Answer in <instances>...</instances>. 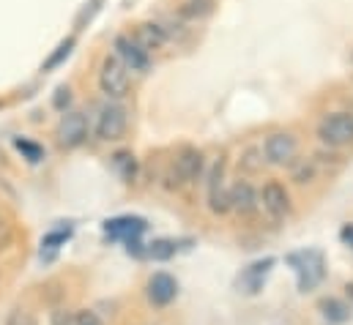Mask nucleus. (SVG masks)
<instances>
[{
	"label": "nucleus",
	"instance_id": "5701e85b",
	"mask_svg": "<svg viewBox=\"0 0 353 325\" xmlns=\"http://www.w3.org/2000/svg\"><path fill=\"white\" fill-rule=\"evenodd\" d=\"M263 162H265L263 148H261V151H258V148H247V151H244V159H241V164H244L250 172H258V169L263 167Z\"/></svg>",
	"mask_w": 353,
	"mask_h": 325
},
{
	"label": "nucleus",
	"instance_id": "dca6fc26",
	"mask_svg": "<svg viewBox=\"0 0 353 325\" xmlns=\"http://www.w3.org/2000/svg\"><path fill=\"white\" fill-rule=\"evenodd\" d=\"M321 315L329 320V323H345L351 317V306L340 298H323L321 301Z\"/></svg>",
	"mask_w": 353,
	"mask_h": 325
},
{
	"label": "nucleus",
	"instance_id": "a211bd4d",
	"mask_svg": "<svg viewBox=\"0 0 353 325\" xmlns=\"http://www.w3.org/2000/svg\"><path fill=\"white\" fill-rule=\"evenodd\" d=\"M145 249H148V260H159V262H165V260H173V257H176L178 244L176 241H170V238H159V241H151Z\"/></svg>",
	"mask_w": 353,
	"mask_h": 325
},
{
	"label": "nucleus",
	"instance_id": "6ab92c4d",
	"mask_svg": "<svg viewBox=\"0 0 353 325\" xmlns=\"http://www.w3.org/2000/svg\"><path fill=\"white\" fill-rule=\"evenodd\" d=\"M72 50H74V36L63 39V41L55 47V52H52V55L44 61V66H41V69H44V72H52V69H58V66H61V63H63V61L72 55Z\"/></svg>",
	"mask_w": 353,
	"mask_h": 325
},
{
	"label": "nucleus",
	"instance_id": "bb28decb",
	"mask_svg": "<svg viewBox=\"0 0 353 325\" xmlns=\"http://www.w3.org/2000/svg\"><path fill=\"white\" fill-rule=\"evenodd\" d=\"M52 325H74V315H69L66 309L52 312Z\"/></svg>",
	"mask_w": 353,
	"mask_h": 325
},
{
	"label": "nucleus",
	"instance_id": "423d86ee",
	"mask_svg": "<svg viewBox=\"0 0 353 325\" xmlns=\"http://www.w3.org/2000/svg\"><path fill=\"white\" fill-rule=\"evenodd\" d=\"M263 159L274 167H290L299 159V140L290 132H271L263 140Z\"/></svg>",
	"mask_w": 353,
	"mask_h": 325
},
{
	"label": "nucleus",
	"instance_id": "f3484780",
	"mask_svg": "<svg viewBox=\"0 0 353 325\" xmlns=\"http://www.w3.org/2000/svg\"><path fill=\"white\" fill-rule=\"evenodd\" d=\"M208 208L211 213L216 216H225L230 213V186H216V189H208Z\"/></svg>",
	"mask_w": 353,
	"mask_h": 325
},
{
	"label": "nucleus",
	"instance_id": "ddd939ff",
	"mask_svg": "<svg viewBox=\"0 0 353 325\" xmlns=\"http://www.w3.org/2000/svg\"><path fill=\"white\" fill-rule=\"evenodd\" d=\"M104 233L110 238L134 241L140 233H145V219H140V216H118V219L104 222Z\"/></svg>",
	"mask_w": 353,
	"mask_h": 325
},
{
	"label": "nucleus",
	"instance_id": "a878e982",
	"mask_svg": "<svg viewBox=\"0 0 353 325\" xmlns=\"http://www.w3.org/2000/svg\"><path fill=\"white\" fill-rule=\"evenodd\" d=\"M74 325H104V323H101V317L93 309H80L74 315Z\"/></svg>",
	"mask_w": 353,
	"mask_h": 325
},
{
	"label": "nucleus",
	"instance_id": "7ed1b4c3",
	"mask_svg": "<svg viewBox=\"0 0 353 325\" xmlns=\"http://www.w3.org/2000/svg\"><path fill=\"white\" fill-rule=\"evenodd\" d=\"M318 140L329 148L353 145V112H329L318 123Z\"/></svg>",
	"mask_w": 353,
	"mask_h": 325
},
{
	"label": "nucleus",
	"instance_id": "4468645a",
	"mask_svg": "<svg viewBox=\"0 0 353 325\" xmlns=\"http://www.w3.org/2000/svg\"><path fill=\"white\" fill-rule=\"evenodd\" d=\"M271 268H274V257H265V260L252 262V265L241 273V279H239V284L244 287V293H258V290L263 287L265 276H268Z\"/></svg>",
	"mask_w": 353,
	"mask_h": 325
},
{
	"label": "nucleus",
	"instance_id": "9d476101",
	"mask_svg": "<svg viewBox=\"0 0 353 325\" xmlns=\"http://www.w3.org/2000/svg\"><path fill=\"white\" fill-rule=\"evenodd\" d=\"M258 208H261V197H258L255 186L247 178L236 180L230 186V211L236 216H241V219H252L258 213Z\"/></svg>",
	"mask_w": 353,
	"mask_h": 325
},
{
	"label": "nucleus",
	"instance_id": "f257e3e1",
	"mask_svg": "<svg viewBox=\"0 0 353 325\" xmlns=\"http://www.w3.org/2000/svg\"><path fill=\"white\" fill-rule=\"evenodd\" d=\"M205 172V154L194 145H183L173 159V167H170V180L173 186L181 189V186H192L203 178Z\"/></svg>",
	"mask_w": 353,
	"mask_h": 325
},
{
	"label": "nucleus",
	"instance_id": "c85d7f7f",
	"mask_svg": "<svg viewBox=\"0 0 353 325\" xmlns=\"http://www.w3.org/2000/svg\"><path fill=\"white\" fill-rule=\"evenodd\" d=\"M343 241L353 244V227H345V230H343Z\"/></svg>",
	"mask_w": 353,
	"mask_h": 325
},
{
	"label": "nucleus",
	"instance_id": "aec40b11",
	"mask_svg": "<svg viewBox=\"0 0 353 325\" xmlns=\"http://www.w3.org/2000/svg\"><path fill=\"white\" fill-rule=\"evenodd\" d=\"M315 172H318V169H315V162H312V159H310V162H307V159H301V162L296 159V162L290 164V178H293L299 186L312 183V180H315Z\"/></svg>",
	"mask_w": 353,
	"mask_h": 325
},
{
	"label": "nucleus",
	"instance_id": "b1692460",
	"mask_svg": "<svg viewBox=\"0 0 353 325\" xmlns=\"http://www.w3.org/2000/svg\"><path fill=\"white\" fill-rule=\"evenodd\" d=\"M6 325H36V317H33V312H30V309L17 306V309H11V315H8Z\"/></svg>",
	"mask_w": 353,
	"mask_h": 325
},
{
	"label": "nucleus",
	"instance_id": "cd10ccee",
	"mask_svg": "<svg viewBox=\"0 0 353 325\" xmlns=\"http://www.w3.org/2000/svg\"><path fill=\"white\" fill-rule=\"evenodd\" d=\"M8 244H11V224L0 219V251H3Z\"/></svg>",
	"mask_w": 353,
	"mask_h": 325
},
{
	"label": "nucleus",
	"instance_id": "39448f33",
	"mask_svg": "<svg viewBox=\"0 0 353 325\" xmlns=\"http://www.w3.org/2000/svg\"><path fill=\"white\" fill-rule=\"evenodd\" d=\"M129 85H132L129 69L115 55H107L101 61V72H99V87H101V93L107 98H123L129 93Z\"/></svg>",
	"mask_w": 353,
	"mask_h": 325
},
{
	"label": "nucleus",
	"instance_id": "9b49d317",
	"mask_svg": "<svg viewBox=\"0 0 353 325\" xmlns=\"http://www.w3.org/2000/svg\"><path fill=\"white\" fill-rule=\"evenodd\" d=\"M145 295H148V301H151L157 309L170 306L178 295L176 276H170V273H165V271L154 273V276L148 279V284H145Z\"/></svg>",
	"mask_w": 353,
	"mask_h": 325
},
{
	"label": "nucleus",
	"instance_id": "2eb2a0df",
	"mask_svg": "<svg viewBox=\"0 0 353 325\" xmlns=\"http://www.w3.org/2000/svg\"><path fill=\"white\" fill-rule=\"evenodd\" d=\"M72 238V227H55L41 238V260H52L55 251Z\"/></svg>",
	"mask_w": 353,
	"mask_h": 325
},
{
	"label": "nucleus",
	"instance_id": "4be33fe9",
	"mask_svg": "<svg viewBox=\"0 0 353 325\" xmlns=\"http://www.w3.org/2000/svg\"><path fill=\"white\" fill-rule=\"evenodd\" d=\"M17 151L25 154V159H28L30 164H39L41 159H44L41 145H36V143H30V140H17Z\"/></svg>",
	"mask_w": 353,
	"mask_h": 325
},
{
	"label": "nucleus",
	"instance_id": "f03ea898",
	"mask_svg": "<svg viewBox=\"0 0 353 325\" xmlns=\"http://www.w3.org/2000/svg\"><path fill=\"white\" fill-rule=\"evenodd\" d=\"M288 262L293 265L296 276H299V290L301 293H310L315 290L323 276H326V268H323V254L315 251V249H307V251H296L288 257Z\"/></svg>",
	"mask_w": 353,
	"mask_h": 325
},
{
	"label": "nucleus",
	"instance_id": "1a4fd4ad",
	"mask_svg": "<svg viewBox=\"0 0 353 325\" xmlns=\"http://www.w3.org/2000/svg\"><path fill=\"white\" fill-rule=\"evenodd\" d=\"M258 197H261V208L268 213V219L285 222L290 216V194L279 180H265Z\"/></svg>",
	"mask_w": 353,
	"mask_h": 325
},
{
	"label": "nucleus",
	"instance_id": "f8f14e48",
	"mask_svg": "<svg viewBox=\"0 0 353 325\" xmlns=\"http://www.w3.org/2000/svg\"><path fill=\"white\" fill-rule=\"evenodd\" d=\"M134 41H137L145 52H154V50L168 47L170 33H168V28H162L159 22H140V25L134 28Z\"/></svg>",
	"mask_w": 353,
	"mask_h": 325
},
{
	"label": "nucleus",
	"instance_id": "412c9836",
	"mask_svg": "<svg viewBox=\"0 0 353 325\" xmlns=\"http://www.w3.org/2000/svg\"><path fill=\"white\" fill-rule=\"evenodd\" d=\"M112 167L121 172V178H123L126 183H132V180H134V169H137V162H134V156H132L129 151H118V154L112 156Z\"/></svg>",
	"mask_w": 353,
	"mask_h": 325
},
{
	"label": "nucleus",
	"instance_id": "20e7f679",
	"mask_svg": "<svg viewBox=\"0 0 353 325\" xmlns=\"http://www.w3.org/2000/svg\"><path fill=\"white\" fill-rule=\"evenodd\" d=\"M126 129H129V115H126L123 104L110 101V104H104L99 109V118H96V134H99V140L118 143V140H123Z\"/></svg>",
	"mask_w": 353,
	"mask_h": 325
},
{
	"label": "nucleus",
	"instance_id": "6e6552de",
	"mask_svg": "<svg viewBox=\"0 0 353 325\" xmlns=\"http://www.w3.org/2000/svg\"><path fill=\"white\" fill-rule=\"evenodd\" d=\"M115 58L129 69V72H134V74H148L151 72V52H145L137 41H134V36H129V33H121V36H115Z\"/></svg>",
	"mask_w": 353,
	"mask_h": 325
},
{
	"label": "nucleus",
	"instance_id": "0eeeda50",
	"mask_svg": "<svg viewBox=\"0 0 353 325\" xmlns=\"http://www.w3.org/2000/svg\"><path fill=\"white\" fill-rule=\"evenodd\" d=\"M88 132H90L88 115L80 112V109H66L63 118L58 120L55 137H58V145L61 148H80L88 140Z\"/></svg>",
	"mask_w": 353,
	"mask_h": 325
},
{
	"label": "nucleus",
	"instance_id": "393cba45",
	"mask_svg": "<svg viewBox=\"0 0 353 325\" xmlns=\"http://www.w3.org/2000/svg\"><path fill=\"white\" fill-rule=\"evenodd\" d=\"M52 104H55L58 109H63V112H66V107L72 104V90H69V85H61V87L55 90V98H52Z\"/></svg>",
	"mask_w": 353,
	"mask_h": 325
},
{
	"label": "nucleus",
	"instance_id": "c756f323",
	"mask_svg": "<svg viewBox=\"0 0 353 325\" xmlns=\"http://www.w3.org/2000/svg\"><path fill=\"white\" fill-rule=\"evenodd\" d=\"M345 290H348V298L353 301V282H348V287H345Z\"/></svg>",
	"mask_w": 353,
	"mask_h": 325
}]
</instances>
